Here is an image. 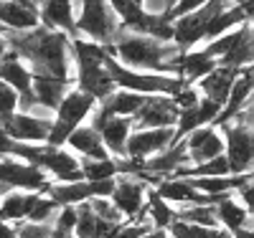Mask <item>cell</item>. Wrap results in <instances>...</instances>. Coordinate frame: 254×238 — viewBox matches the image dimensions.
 I'll use <instances>...</instances> for the list:
<instances>
[{
    "instance_id": "6da1fadb",
    "label": "cell",
    "mask_w": 254,
    "mask_h": 238,
    "mask_svg": "<svg viewBox=\"0 0 254 238\" xmlns=\"http://www.w3.org/2000/svg\"><path fill=\"white\" fill-rule=\"evenodd\" d=\"M5 38L13 56L23 61L33 76H49L64 84L74 81L71 38L66 33L36 26L31 31L5 33Z\"/></svg>"
},
{
    "instance_id": "7a4b0ae2",
    "label": "cell",
    "mask_w": 254,
    "mask_h": 238,
    "mask_svg": "<svg viewBox=\"0 0 254 238\" xmlns=\"http://www.w3.org/2000/svg\"><path fill=\"white\" fill-rule=\"evenodd\" d=\"M107 51L125 69L145 74H165V76H178V58L183 53L173 41H158L125 28L117 31Z\"/></svg>"
},
{
    "instance_id": "3957f363",
    "label": "cell",
    "mask_w": 254,
    "mask_h": 238,
    "mask_svg": "<svg viewBox=\"0 0 254 238\" xmlns=\"http://www.w3.org/2000/svg\"><path fill=\"white\" fill-rule=\"evenodd\" d=\"M107 48L99 43L84 41V38H71V58H74V81L71 86L79 89L81 94L92 96L94 101H104L112 96L117 89L104 69V58H107Z\"/></svg>"
},
{
    "instance_id": "277c9868",
    "label": "cell",
    "mask_w": 254,
    "mask_h": 238,
    "mask_svg": "<svg viewBox=\"0 0 254 238\" xmlns=\"http://www.w3.org/2000/svg\"><path fill=\"white\" fill-rule=\"evenodd\" d=\"M120 18L110 0H76V36L110 48L120 31Z\"/></svg>"
},
{
    "instance_id": "5b68a950",
    "label": "cell",
    "mask_w": 254,
    "mask_h": 238,
    "mask_svg": "<svg viewBox=\"0 0 254 238\" xmlns=\"http://www.w3.org/2000/svg\"><path fill=\"white\" fill-rule=\"evenodd\" d=\"M104 69H107L115 89L122 92H135L142 96H176L181 92L183 81L178 76H165V74H145V71H132L117 63L110 53L104 58Z\"/></svg>"
},
{
    "instance_id": "8992f818",
    "label": "cell",
    "mask_w": 254,
    "mask_h": 238,
    "mask_svg": "<svg viewBox=\"0 0 254 238\" xmlns=\"http://www.w3.org/2000/svg\"><path fill=\"white\" fill-rule=\"evenodd\" d=\"M94 99L87 96V94H81L79 89H71L66 92V96L61 99V104L56 106V112H54V119H51V129H49V142L51 147H64L69 140V135L74 132V129L79 124L87 122L89 112L94 109Z\"/></svg>"
},
{
    "instance_id": "52a82bcc",
    "label": "cell",
    "mask_w": 254,
    "mask_h": 238,
    "mask_svg": "<svg viewBox=\"0 0 254 238\" xmlns=\"http://www.w3.org/2000/svg\"><path fill=\"white\" fill-rule=\"evenodd\" d=\"M224 137V157L229 162L231 175H249L254 165V127L237 124V122H221L214 124Z\"/></svg>"
},
{
    "instance_id": "ba28073f",
    "label": "cell",
    "mask_w": 254,
    "mask_h": 238,
    "mask_svg": "<svg viewBox=\"0 0 254 238\" xmlns=\"http://www.w3.org/2000/svg\"><path fill=\"white\" fill-rule=\"evenodd\" d=\"M234 0H206V3L188 13L178 20H173L171 28H173V43L181 48V51H190V48H198L201 41H203V33L208 28V23L214 20L221 10H226Z\"/></svg>"
},
{
    "instance_id": "9c48e42d",
    "label": "cell",
    "mask_w": 254,
    "mask_h": 238,
    "mask_svg": "<svg viewBox=\"0 0 254 238\" xmlns=\"http://www.w3.org/2000/svg\"><path fill=\"white\" fill-rule=\"evenodd\" d=\"M51 185V178L44 170H38L31 162H23L18 157H3L0 160V192L10 190H28V192H46Z\"/></svg>"
},
{
    "instance_id": "30bf717a",
    "label": "cell",
    "mask_w": 254,
    "mask_h": 238,
    "mask_svg": "<svg viewBox=\"0 0 254 238\" xmlns=\"http://www.w3.org/2000/svg\"><path fill=\"white\" fill-rule=\"evenodd\" d=\"M115 190V180H102V183H51L44 195H49L59 208L61 205H79L89 203L92 198H110Z\"/></svg>"
},
{
    "instance_id": "8fae6325",
    "label": "cell",
    "mask_w": 254,
    "mask_h": 238,
    "mask_svg": "<svg viewBox=\"0 0 254 238\" xmlns=\"http://www.w3.org/2000/svg\"><path fill=\"white\" fill-rule=\"evenodd\" d=\"M188 165V155H186V142L183 140H176L171 147H165L163 152L147 157L142 165H140V180L147 183L150 188H155L160 180L165 178H173V172L178 167Z\"/></svg>"
},
{
    "instance_id": "7c38bea8",
    "label": "cell",
    "mask_w": 254,
    "mask_h": 238,
    "mask_svg": "<svg viewBox=\"0 0 254 238\" xmlns=\"http://www.w3.org/2000/svg\"><path fill=\"white\" fill-rule=\"evenodd\" d=\"M147 190H150V185L132 178V175H117L110 200L122 213L125 221H137L142 215L145 200H147Z\"/></svg>"
},
{
    "instance_id": "4fadbf2b",
    "label": "cell",
    "mask_w": 254,
    "mask_h": 238,
    "mask_svg": "<svg viewBox=\"0 0 254 238\" xmlns=\"http://www.w3.org/2000/svg\"><path fill=\"white\" fill-rule=\"evenodd\" d=\"M176 142V129L165 127V129H132L130 140L125 144V157L145 162L147 157H153L163 152L165 147H171Z\"/></svg>"
},
{
    "instance_id": "5bb4252c",
    "label": "cell",
    "mask_w": 254,
    "mask_h": 238,
    "mask_svg": "<svg viewBox=\"0 0 254 238\" xmlns=\"http://www.w3.org/2000/svg\"><path fill=\"white\" fill-rule=\"evenodd\" d=\"M183 142H186L188 165H203L208 160H216L224 155V137L219 132V127L214 124L193 129L190 135L183 137Z\"/></svg>"
},
{
    "instance_id": "9a60e30c",
    "label": "cell",
    "mask_w": 254,
    "mask_h": 238,
    "mask_svg": "<svg viewBox=\"0 0 254 238\" xmlns=\"http://www.w3.org/2000/svg\"><path fill=\"white\" fill-rule=\"evenodd\" d=\"M176 122H178V106L171 96H147L132 117L135 129H165L176 127Z\"/></svg>"
},
{
    "instance_id": "2e32d148",
    "label": "cell",
    "mask_w": 254,
    "mask_h": 238,
    "mask_svg": "<svg viewBox=\"0 0 254 238\" xmlns=\"http://www.w3.org/2000/svg\"><path fill=\"white\" fill-rule=\"evenodd\" d=\"M36 10H38V26L61 31L69 38L76 36V0H41Z\"/></svg>"
},
{
    "instance_id": "e0dca14e",
    "label": "cell",
    "mask_w": 254,
    "mask_h": 238,
    "mask_svg": "<svg viewBox=\"0 0 254 238\" xmlns=\"http://www.w3.org/2000/svg\"><path fill=\"white\" fill-rule=\"evenodd\" d=\"M3 129L8 132V137H10L13 142H23V144H46V142H49L51 122H49V119L31 117V114H23V112H15V114L3 124Z\"/></svg>"
},
{
    "instance_id": "ac0fdd59",
    "label": "cell",
    "mask_w": 254,
    "mask_h": 238,
    "mask_svg": "<svg viewBox=\"0 0 254 238\" xmlns=\"http://www.w3.org/2000/svg\"><path fill=\"white\" fill-rule=\"evenodd\" d=\"M153 190H155V195L160 200L171 203L173 208H183V205H214L216 203L214 198L201 195L198 190L190 188L188 180H181V178H165Z\"/></svg>"
},
{
    "instance_id": "d6986e66",
    "label": "cell",
    "mask_w": 254,
    "mask_h": 238,
    "mask_svg": "<svg viewBox=\"0 0 254 238\" xmlns=\"http://www.w3.org/2000/svg\"><path fill=\"white\" fill-rule=\"evenodd\" d=\"M219 109L221 106L214 104L211 99L201 96L193 106H188V109H181L178 112V122H176V140H183L186 135H190L193 129H201V127H208L214 124L216 117H219Z\"/></svg>"
},
{
    "instance_id": "ffe728a7",
    "label": "cell",
    "mask_w": 254,
    "mask_h": 238,
    "mask_svg": "<svg viewBox=\"0 0 254 238\" xmlns=\"http://www.w3.org/2000/svg\"><path fill=\"white\" fill-rule=\"evenodd\" d=\"M64 147H66L69 152H74L79 160H110L107 149H104V144H102L99 132L87 122L74 129Z\"/></svg>"
},
{
    "instance_id": "44dd1931",
    "label": "cell",
    "mask_w": 254,
    "mask_h": 238,
    "mask_svg": "<svg viewBox=\"0 0 254 238\" xmlns=\"http://www.w3.org/2000/svg\"><path fill=\"white\" fill-rule=\"evenodd\" d=\"M239 74H242V71H237V69L216 66L214 71H208L203 79H198L193 86L198 89L201 96H206V99H211L214 104L224 106V101H226V96H229V92H231V84L237 81Z\"/></svg>"
},
{
    "instance_id": "7402d4cb",
    "label": "cell",
    "mask_w": 254,
    "mask_h": 238,
    "mask_svg": "<svg viewBox=\"0 0 254 238\" xmlns=\"http://www.w3.org/2000/svg\"><path fill=\"white\" fill-rule=\"evenodd\" d=\"M132 119L130 117H110L99 127V137H102V144L107 149V155L112 160H122L125 157V144L132 135Z\"/></svg>"
},
{
    "instance_id": "603a6c76",
    "label": "cell",
    "mask_w": 254,
    "mask_h": 238,
    "mask_svg": "<svg viewBox=\"0 0 254 238\" xmlns=\"http://www.w3.org/2000/svg\"><path fill=\"white\" fill-rule=\"evenodd\" d=\"M214 213H216V223L219 228L234 233L239 228H254V221H252V210H247L237 198L234 192L231 195H224L214 203Z\"/></svg>"
},
{
    "instance_id": "cb8c5ba5",
    "label": "cell",
    "mask_w": 254,
    "mask_h": 238,
    "mask_svg": "<svg viewBox=\"0 0 254 238\" xmlns=\"http://www.w3.org/2000/svg\"><path fill=\"white\" fill-rule=\"evenodd\" d=\"M0 26L5 33L15 31H31L38 26V10L36 5H23L15 0H0Z\"/></svg>"
},
{
    "instance_id": "d4e9b609",
    "label": "cell",
    "mask_w": 254,
    "mask_h": 238,
    "mask_svg": "<svg viewBox=\"0 0 254 238\" xmlns=\"http://www.w3.org/2000/svg\"><path fill=\"white\" fill-rule=\"evenodd\" d=\"M252 69H244L239 76H237V81L231 84V92H229V96H226V101H224V106L219 109V117H216V122L214 124H221V122H229L231 117H237L247 104H252Z\"/></svg>"
},
{
    "instance_id": "484cf974",
    "label": "cell",
    "mask_w": 254,
    "mask_h": 238,
    "mask_svg": "<svg viewBox=\"0 0 254 238\" xmlns=\"http://www.w3.org/2000/svg\"><path fill=\"white\" fill-rule=\"evenodd\" d=\"M41 192H28V190H10L0 198V221L18 226L28 218V210L38 200Z\"/></svg>"
},
{
    "instance_id": "4316f807",
    "label": "cell",
    "mask_w": 254,
    "mask_h": 238,
    "mask_svg": "<svg viewBox=\"0 0 254 238\" xmlns=\"http://www.w3.org/2000/svg\"><path fill=\"white\" fill-rule=\"evenodd\" d=\"M0 81H3L5 86H10V89L18 94V99L31 96L33 74L28 71V66H26L23 61L13 56V51L3 58V63H0Z\"/></svg>"
},
{
    "instance_id": "83f0119b",
    "label": "cell",
    "mask_w": 254,
    "mask_h": 238,
    "mask_svg": "<svg viewBox=\"0 0 254 238\" xmlns=\"http://www.w3.org/2000/svg\"><path fill=\"white\" fill-rule=\"evenodd\" d=\"M216 69V61H211L208 56H203L198 48L183 51L178 58V79L188 86H193L198 79H203L208 71Z\"/></svg>"
},
{
    "instance_id": "f1b7e54d",
    "label": "cell",
    "mask_w": 254,
    "mask_h": 238,
    "mask_svg": "<svg viewBox=\"0 0 254 238\" xmlns=\"http://www.w3.org/2000/svg\"><path fill=\"white\" fill-rule=\"evenodd\" d=\"M252 23L244 28L242 38L231 46L219 61L216 66H226V69H237V71H244V69H252L254 63V41H252Z\"/></svg>"
},
{
    "instance_id": "f546056e",
    "label": "cell",
    "mask_w": 254,
    "mask_h": 238,
    "mask_svg": "<svg viewBox=\"0 0 254 238\" xmlns=\"http://www.w3.org/2000/svg\"><path fill=\"white\" fill-rule=\"evenodd\" d=\"M137 221H145L150 228L155 231H168V226H171L176 221V208L171 203H165L155 195V190L150 188L147 190V200H145V208H142V215Z\"/></svg>"
},
{
    "instance_id": "4dcf8cb0",
    "label": "cell",
    "mask_w": 254,
    "mask_h": 238,
    "mask_svg": "<svg viewBox=\"0 0 254 238\" xmlns=\"http://www.w3.org/2000/svg\"><path fill=\"white\" fill-rule=\"evenodd\" d=\"M74 208H76V226H74V236L76 238H102V236H107L110 228H115V226L102 223L92 213L89 203H79Z\"/></svg>"
},
{
    "instance_id": "1f68e13d",
    "label": "cell",
    "mask_w": 254,
    "mask_h": 238,
    "mask_svg": "<svg viewBox=\"0 0 254 238\" xmlns=\"http://www.w3.org/2000/svg\"><path fill=\"white\" fill-rule=\"evenodd\" d=\"M176 221H183V223H190V226H201V228H219L214 205H183V208H176Z\"/></svg>"
},
{
    "instance_id": "d6a6232c",
    "label": "cell",
    "mask_w": 254,
    "mask_h": 238,
    "mask_svg": "<svg viewBox=\"0 0 254 238\" xmlns=\"http://www.w3.org/2000/svg\"><path fill=\"white\" fill-rule=\"evenodd\" d=\"M81 165V178L87 183H102V180H115L117 178V162L110 160H79Z\"/></svg>"
},
{
    "instance_id": "836d02e7",
    "label": "cell",
    "mask_w": 254,
    "mask_h": 238,
    "mask_svg": "<svg viewBox=\"0 0 254 238\" xmlns=\"http://www.w3.org/2000/svg\"><path fill=\"white\" fill-rule=\"evenodd\" d=\"M89 208H92V213L97 215V218H99L102 223H107V226H120V223H125L122 213L115 208V203H112L110 198H92V200H89Z\"/></svg>"
},
{
    "instance_id": "e575fe53",
    "label": "cell",
    "mask_w": 254,
    "mask_h": 238,
    "mask_svg": "<svg viewBox=\"0 0 254 238\" xmlns=\"http://www.w3.org/2000/svg\"><path fill=\"white\" fill-rule=\"evenodd\" d=\"M56 210H59V205L49 198V195H44L41 192L38 195V200L33 203V208L28 210V223H54V215H56Z\"/></svg>"
},
{
    "instance_id": "d590c367",
    "label": "cell",
    "mask_w": 254,
    "mask_h": 238,
    "mask_svg": "<svg viewBox=\"0 0 254 238\" xmlns=\"http://www.w3.org/2000/svg\"><path fill=\"white\" fill-rule=\"evenodd\" d=\"M165 233H168V238H211L214 228H201V226H190L183 221H173Z\"/></svg>"
},
{
    "instance_id": "8d00e7d4",
    "label": "cell",
    "mask_w": 254,
    "mask_h": 238,
    "mask_svg": "<svg viewBox=\"0 0 254 238\" xmlns=\"http://www.w3.org/2000/svg\"><path fill=\"white\" fill-rule=\"evenodd\" d=\"M18 112V94L0 81V127Z\"/></svg>"
},
{
    "instance_id": "74e56055",
    "label": "cell",
    "mask_w": 254,
    "mask_h": 238,
    "mask_svg": "<svg viewBox=\"0 0 254 238\" xmlns=\"http://www.w3.org/2000/svg\"><path fill=\"white\" fill-rule=\"evenodd\" d=\"M54 231H61V233H74V226H76V208L74 205H61L54 215Z\"/></svg>"
},
{
    "instance_id": "f35d334b",
    "label": "cell",
    "mask_w": 254,
    "mask_h": 238,
    "mask_svg": "<svg viewBox=\"0 0 254 238\" xmlns=\"http://www.w3.org/2000/svg\"><path fill=\"white\" fill-rule=\"evenodd\" d=\"M51 231H54L51 223H28V221H23V223L15 226V238H49Z\"/></svg>"
},
{
    "instance_id": "ab89813d",
    "label": "cell",
    "mask_w": 254,
    "mask_h": 238,
    "mask_svg": "<svg viewBox=\"0 0 254 238\" xmlns=\"http://www.w3.org/2000/svg\"><path fill=\"white\" fill-rule=\"evenodd\" d=\"M203 3H206V0H178V3H176L171 10L163 13V18L168 20V23H173V20H178V18H183V15H188V13L198 10Z\"/></svg>"
},
{
    "instance_id": "60d3db41",
    "label": "cell",
    "mask_w": 254,
    "mask_h": 238,
    "mask_svg": "<svg viewBox=\"0 0 254 238\" xmlns=\"http://www.w3.org/2000/svg\"><path fill=\"white\" fill-rule=\"evenodd\" d=\"M171 99L176 101L178 112H181V109H188V106H193V104L201 99V94H198L196 86H188V84H183V86H181V92H178L176 96H171Z\"/></svg>"
},
{
    "instance_id": "b9f144b4",
    "label": "cell",
    "mask_w": 254,
    "mask_h": 238,
    "mask_svg": "<svg viewBox=\"0 0 254 238\" xmlns=\"http://www.w3.org/2000/svg\"><path fill=\"white\" fill-rule=\"evenodd\" d=\"M234 198H237L247 210H252V205H254V185H252V178L244 180V183L234 190Z\"/></svg>"
},
{
    "instance_id": "7bdbcfd3",
    "label": "cell",
    "mask_w": 254,
    "mask_h": 238,
    "mask_svg": "<svg viewBox=\"0 0 254 238\" xmlns=\"http://www.w3.org/2000/svg\"><path fill=\"white\" fill-rule=\"evenodd\" d=\"M10 147H13V140L8 137V132L0 127V160L3 157H10Z\"/></svg>"
},
{
    "instance_id": "ee69618b",
    "label": "cell",
    "mask_w": 254,
    "mask_h": 238,
    "mask_svg": "<svg viewBox=\"0 0 254 238\" xmlns=\"http://www.w3.org/2000/svg\"><path fill=\"white\" fill-rule=\"evenodd\" d=\"M0 238H15V226L0 221Z\"/></svg>"
},
{
    "instance_id": "f6af8a7d",
    "label": "cell",
    "mask_w": 254,
    "mask_h": 238,
    "mask_svg": "<svg viewBox=\"0 0 254 238\" xmlns=\"http://www.w3.org/2000/svg\"><path fill=\"white\" fill-rule=\"evenodd\" d=\"M10 53V46H8V38L0 33V63H3V58Z\"/></svg>"
},
{
    "instance_id": "bcb514c9",
    "label": "cell",
    "mask_w": 254,
    "mask_h": 238,
    "mask_svg": "<svg viewBox=\"0 0 254 238\" xmlns=\"http://www.w3.org/2000/svg\"><path fill=\"white\" fill-rule=\"evenodd\" d=\"M231 238H254V228H239L231 233Z\"/></svg>"
},
{
    "instance_id": "7dc6e473",
    "label": "cell",
    "mask_w": 254,
    "mask_h": 238,
    "mask_svg": "<svg viewBox=\"0 0 254 238\" xmlns=\"http://www.w3.org/2000/svg\"><path fill=\"white\" fill-rule=\"evenodd\" d=\"M140 238H168V233H165V231H155V228H153V231H147V233H145V236H140Z\"/></svg>"
},
{
    "instance_id": "c3c4849f",
    "label": "cell",
    "mask_w": 254,
    "mask_h": 238,
    "mask_svg": "<svg viewBox=\"0 0 254 238\" xmlns=\"http://www.w3.org/2000/svg\"><path fill=\"white\" fill-rule=\"evenodd\" d=\"M211 238H231V233H229V231H224V228H214Z\"/></svg>"
},
{
    "instance_id": "681fc988",
    "label": "cell",
    "mask_w": 254,
    "mask_h": 238,
    "mask_svg": "<svg viewBox=\"0 0 254 238\" xmlns=\"http://www.w3.org/2000/svg\"><path fill=\"white\" fill-rule=\"evenodd\" d=\"M49 238H76L74 233H61V231H51V236Z\"/></svg>"
},
{
    "instance_id": "f907efd6",
    "label": "cell",
    "mask_w": 254,
    "mask_h": 238,
    "mask_svg": "<svg viewBox=\"0 0 254 238\" xmlns=\"http://www.w3.org/2000/svg\"><path fill=\"white\" fill-rule=\"evenodd\" d=\"M176 3H178V0H163V8H165V10H171Z\"/></svg>"
},
{
    "instance_id": "816d5d0a",
    "label": "cell",
    "mask_w": 254,
    "mask_h": 238,
    "mask_svg": "<svg viewBox=\"0 0 254 238\" xmlns=\"http://www.w3.org/2000/svg\"><path fill=\"white\" fill-rule=\"evenodd\" d=\"M130 3H132L135 8H140V10H142V0H130Z\"/></svg>"
},
{
    "instance_id": "f5cc1de1",
    "label": "cell",
    "mask_w": 254,
    "mask_h": 238,
    "mask_svg": "<svg viewBox=\"0 0 254 238\" xmlns=\"http://www.w3.org/2000/svg\"><path fill=\"white\" fill-rule=\"evenodd\" d=\"M15 3H23V5H33L31 0H15Z\"/></svg>"
},
{
    "instance_id": "db71d44e",
    "label": "cell",
    "mask_w": 254,
    "mask_h": 238,
    "mask_svg": "<svg viewBox=\"0 0 254 238\" xmlns=\"http://www.w3.org/2000/svg\"><path fill=\"white\" fill-rule=\"evenodd\" d=\"M234 3H252V0H234Z\"/></svg>"
},
{
    "instance_id": "11a10c76",
    "label": "cell",
    "mask_w": 254,
    "mask_h": 238,
    "mask_svg": "<svg viewBox=\"0 0 254 238\" xmlns=\"http://www.w3.org/2000/svg\"><path fill=\"white\" fill-rule=\"evenodd\" d=\"M31 3H33V5H38V3H41V0H31Z\"/></svg>"
},
{
    "instance_id": "9f6ffc18",
    "label": "cell",
    "mask_w": 254,
    "mask_h": 238,
    "mask_svg": "<svg viewBox=\"0 0 254 238\" xmlns=\"http://www.w3.org/2000/svg\"><path fill=\"white\" fill-rule=\"evenodd\" d=\"M0 198H3V192H0Z\"/></svg>"
}]
</instances>
